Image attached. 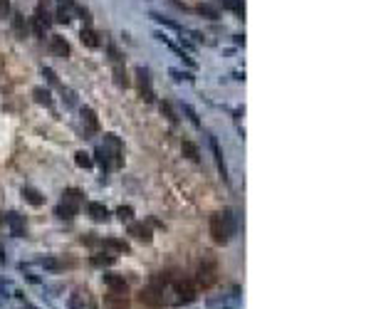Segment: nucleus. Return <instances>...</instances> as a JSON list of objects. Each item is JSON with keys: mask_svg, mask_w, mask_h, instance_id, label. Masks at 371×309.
I'll use <instances>...</instances> for the list:
<instances>
[{"mask_svg": "<svg viewBox=\"0 0 371 309\" xmlns=\"http://www.w3.org/2000/svg\"><path fill=\"white\" fill-rule=\"evenodd\" d=\"M42 267H47V269H62L64 262H60V260H55V257H47V260H42Z\"/></svg>", "mask_w": 371, "mask_h": 309, "instance_id": "nucleus-32", "label": "nucleus"}, {"mask_svg": "<svg viewBox=\"0 0 371 309\" xmlns=\"http://www.w3.org/2000/svg\"><path fill=\"white\" fill-rule=\"evenodd\" d=\"M109 55H111V62H114V64H122V52L114 45H109Z\"/></svg>", "mask_w": 371, "mask_h": 309, "instance_id": "nucleus-34", "label": "nucleus"}, {"mask_svg": "<svg viewBox=\"0 0 371 309\" xmlns=\"http://www.w3.org/2000/svg\"><path fill=\"white\" fill-rule=\"evenodd\" d=\"M218 3H220L223 8L233 10L235 15H245V5H243V0H218Z\"/></svg>", "mask_w": 371, "mask_h": 309, "instance_id": "nucleus-21", "label": "nucleus"}, {"mask_svg": "<svg viewBox=\"0 0 371 309\" xmlns=\"http://www.w3.org/2000/svg\"><path fill=\"white\" fill-rule=\"evenodd\" d=\"M32 30H35V35H37V37H45V32H47V22H42L40 18L35 15V18H32Z\"/></svg>", "mask_w": 371, "mask_h": 309, "instance_id": "nucleus-27", "label": "nucleus"}, {"mask_svg": "<svg viewBox=\"0 0 371 309\" xmlns=\"http://www.w3.org/2000/svg\"><path fill=\"white\" fill-rule=\"evenodd\" d=\"M77 210H80V208H74V206H69V203H60V206L55 208V215L62 218V220H72L74 215H77Z\"/></svg>", "mask_w": 371, "mask_h": 309, "instance_id": "nucleus-18", "label": "nucleus"}, {"mask_svg": "<svg viewBox=\"0 0 371 309\" xmlns=\"http://www.w3.org/2000/svg\"><path fill=\"white\" fill-rule=\"evenodd\" d=\"M218 280V267H215V260L213 257H203L201 265H198V272H196V282L201 287H210L215 285Z\"/></svg>", "mask_w": 371, "mask_h": 309, "instance_id": "nucleus-2", "label": "nucleus"}, {"mask_svg": "<svg viewBox=\"0 0 371 309\" xmlns=\"http://www.w3.org/2000/svg\"><path fill=\"white\" fill-rule=\"evenodd\" d=\"M42 74H45V77H47V80H50V82H52V84H57V77H55V72H52V69H50V67H45V69H42Z\"/></svg>", "mask_w": 371, "mask_h": 309, "instance_id": "nucleus-40", "label": "nucleus"}, {"mask_svg": "<svg viewBox=\"0 0 371 309\" xmlns=\"http://www.w3.org/2000/svg\"><path fill=\"white\" fill-rule=\"evenodd\" d=\"M161 111L166 114V117H168L171 122H178V117H176V111L171 109V104H168V102H161Z\"/></svg>", "mask_w": 371, "mask_h": 309, "instance_id": "nucleus-33", "label": "nucleus"}, {"mask_svg": "<svg viewBox=\"0 0 371 309\" xmlns=\"http://www.w3.org/2000/svg\"><path fill=\"white\" fill-rule=\"evenodd\" d=\"M114 82L119 87H129V80H126V69L122 64H114Z\"/></svg>", "mask_w": 371, "mask_h": 309, "instance_id": "nucleus-23", "label": "nucleus"}, {"mask_svg": "<svg viewBox=\"0 0 371 309\" xmlns=\"http://www.w3.org/2000/svg\"><path fill=\"white\" fill-rule=\"evenodd\" d=\"M8 13H10V0H0V15L5 18Z\"/></svg>", "mask_w": 371, "mask_h": 309, "instance_id": "nucleus-38", "label": "nucleus"}, {"mask_svg": "<svg viewBox=\"0 0 371 309\" xmlns=\"http://www.w3.org/2000/svg\"><path fill=\"white\" fill-rule=\"evenodd\" d=\"M104 304H106L109 309H129V304H126V294H114V292H109V294H106Z\"/></svg>", "mask_w": 371, "mask_h": 309, "instance_id": "nucleus-14", "label": "nucleus"}, {"mask_svg": "<svg viewBox=\"0 0 371 309\" xmlns=\"http://www.w3.org/2000/svg\"><path fill=\"white\" fill-rule=\"evenodd\" d=\"M84 294H72L69 297V309H84Z\"/></svg>", "mask_w": 371, "mask_h": 309, "instance_id": "nucleus-28", "label": "nucleus"}, {"mask_svg": "<svg viewBox=\"0 0 371 309\" xmlns=\"http://www.w3.org/2000/svg\"><path fill=\"white\" fill-rule=\"evenodd\" d=\"M80 37H82V42L89 47V50H97L99 47V40H97V32L92 30V27H82V32H80Z\"/></svg>", "mask_w": 371, "mask_h": 309, "instance_id": "nucleus-17", "label": "nucleus"}, {"mask_svg": "<svg viewBox=\"0 0 371 309\" xmlns=\"http://www.w3.org/2000/svg\"><path fill=\"white\" fill-rule=\"evenodd\" d=\"M117 215H119L122 220H131V218H134V208H131V206H122V208L117 210Z\"/></svg>", "mask_w": 371, "mask_h": 309, "instance_id": "nucleus-31", "label": "nucleus"}, {"mask_svg": "<svg viewBox=\"0 0 371 309\" xmlns=\"http://www.w3.org/2000/svg\"><path fill=\"white\" fill-rule=\"evenodd\" d=\"M13 27H15V32H18L20 37L27 35V22L22 20V15H15V18H13Z\"/></svg>", "mask_w": 371, "mask_h": 309, "instance_id": "nucleus-25", "label": "nucleus"}, {"mask_svg": "<svg viewBox=\"0 0 371 309\" xmlns=\"http://www.w3.org/2000/svg\"><path fill=\"white\" fill-rule=\"evenodd\" d=\"M151 18L154 20H159V22H164L166 27H171V30H181V25L178 22H173V20H168V18H161V15H156V13H151Z\"/></svg>", "mask_w": 371, "mask_h": 309, "instance_id": "nucleus-30", "label": "nucleus"}, {"mask_svg": "<svg viewBox=\"0 0 371 309\" xmlns=\"http://www.w3.org/2000/svg\"><path fill=\"white\" fill-rule=\"evenodd\" d=\"M22 198L30 203V206H35V208H40L42 203H45V196L40 190H35V188H30V185H25L22 188Z\"/></svg>", "mask_w": 371, "mask_h": 309, "instance_id": "nucleus-12", "label": "nucleus"}, {"mask_svg": "<svg viewBox=\"0 0 371 309\" xmlns=\"http://www.w3.org/2000/svg\"><path fill=\"white\" fill-rule=\"evenodd\" d=\"M173 289H176V294H178V304H188V302H193V299L198 297V294H196V287H193L188 280L176 282Z\"/></svg>", "mask_w": 371, "mask_h": 309, "instance_id": "nucleus-5", "label": "nucleus"}, {"mask_svg": "<svg viewBox=\"0 0 371 309\" xmlns=\"http://www.w3.org/2000/svg\"><path fill=\"white\" fill-rule=\"evenodd\" d=\"M74 164H77L80 168H92V159H89V153L77 151V153H74Z\"/></svg>", "mask_w": 371, "mask_h": 309, "instance_id": "nucleus-24", "label": "nucleus"}, {"mask_svg": "<svg viewBox=\"0 0 371 309\" xmlns=\"http://www.w3.org/2000/svg\"><path fill=\"white\" fill-rule=\"evenodd\" d=\"M210 235H213V243L218 245H226L233 235H235V218H233V210H220L215 215H210Z\"/></svg>", "mask_w": 371, "mask_h": 309, "instance_id": "nucleus-1", "label": "nucleus"}, {"mask_svg": "<svg viewBox=\"0 0 371 309\" xmlns=\"http://www.w3.org/2000/svg\"><path fill=\"white\" fill-rule=\"evenodd\" d=\"M62 196H64L62 203H69V206H74V208H80V203H82V193H80L77 188H67Z\"/></svg>", "mask_w": 371, "mask_h": 309, "instance_id": "nucleus-19", "label": "nucleus"}, {"mask_svg": "<svg viewBox=\"0 0 371 309\" xmlns=\"http://www.w3.org/2000/svg\"><path fill=\"white\" fill-rule=\"evenodd\" d=\"M139 299H141L144 304H148V307H161V304L166 302V297H164V285H161L159 280H154L146 289H141Z\"/></svg>", "mask_w": 371, "mask_h": 309, "instance_id": "nucleus-3", "label": "nucleus"}, {"mask_svg": "<svg viewBox=\"0 0 371 309\" xmlns=\"http://www.w3.org/2000/svg\"><path fill=\"white\" fill-rule=\"evenodd\" d=\"M57 3H60V8H64V10H74V5H77L74 0H57Z\"/></svg>", "mask_w": 371, "mask_h": 309, "instance_id": "nucleus-39", "label": "nucleus"}, {"mask_svg": "<svg viewBox=\"0 0 371 309\" xmlns=\"http://www.w3.org/2000/svg\"><path fill=\"white\" fill-rule=\"evenodd\" d=\"M208 144H210V151H213V156H215V164H218V171L223 176V181H230L228 178V166H226V159H223V151H220V144L215 136H208Z\"/></svg>", "mask_w": 371, "mask_h": 309, "instance_id": "nucleus-6", "label": "nucleus"}, {"mask_svg": "<svg viewBox=\"0 0 371 309\" xmlns=\"http://www.w3.org/2000/svg\"><path fill=\"white\" fill-rule=\"evenodd\" d=\"M102 245H104L106 250H114V252H129V250H131L129 243H124V240H119V238H106V240H102Z\"/></svg>", "mask_w": 371, "mask_h": 309, "instance_id": "nucleus-16", "label": "nucleus"}, {"mask_svg": "<svg viewBox=\"0 0 371 309\" xmlns=\"http://www.w3.org/2000/svg\"><path fill=\"white\" fill-rule=\"evenodd\" d=\"M82 122L92 129V131H99V119H97V114L92 106H82Z\"/></svg>", "mask_w": 371, "mask_h": 309, "instance_id": "nucleus-15", "label": "nucleus"}, {"mask_svg": "<svg viewBox=\"0 0 371 309\" xmlns=\"http://www.w3.org/2000/svg\"><path fill=\"white\" fill-rule=\"evenodd\" d=\"M136 77H139V89H141V97L146 102H154V87H151V77H148V69L139 67L136 69Z\"/></svg>", "mask_w": 371, "mask_h": 309, "instance_id": "nucleus-4", "label": "nucleus"}, {"mask_svg": "<svg viewBox=\"0 0 371 309\" xmlns=\"http://www.w3.org/2000/svg\"><path fill=\"white\" fill-rule=\"evenodd\" d=\"M181 148H183V156H186V159H191V161H201V151H198V146H196L193 141H183V144H181Z\"/></svg>", "mask_w": 371, "mask_h": 309, "instance_id": "nucleus-20", "label": "nucleus"}, {"mask_svg": "<svg viewBox=\"0 0 371 309\" xmlns=\"http://www.w3.org/2000/svg\"><path fill=\"white\" fill-rule=\"evenodd\" d=\"M129 235H134L136 240H141V243H151V227L148 225H144V223H131L129 225Z\"/></svg>", "mask_w": 371, "mask_h": 309, "instance_id": "nucleus-8", "label": "nucleus"}, {"mask_svg": "<svg viewBox=\"0 0 371 309\" xmlns=\"http://www.w3.org/2000/svg\"><path fill=\"white\" fill-rule=\"evenodd\" d=\"M114 262H117V257H114V255H104V257H102V255H94V257H92V265H97V267L114 265Z\"/></svg>", "mask_w": 371, "mask_h": 309, "instance_id": "nucleus-26", "label": "nucleus"}, {"mask_svg": "<svg viewBox=\"0 0 371 309\" xmlns=\"http://www.w3.org/2000/svg\"><path fill=\"white\" fill-rule=\"evenodd\" d=\"M5 223L10 225V230H13L15 238H22V235H25V220H22V215H18V213H5Z\"/></svg>", "mask_w": 371, "mask_h": 309, "instance_id": "nucleus-9", "label": "nucleus"}, {"mask_svg": "<svg viewBox=\"0 0 371 309\" xmlns=\"http://www.w3.org/2000/svg\"><path fill=\"white\" fill-rule=\"evenodd\" d=\"M183 111L188 114V119H191V122H193L196 126H201V119H198V114H196V109H193L191 104H183Z\"/></svg>", "mask_w": 371, "mask_h": 309, "instance_id": "nucleus-29", "label": "nucleus"}, {"mask_svg": "<svg viewBox=\"0 0 371 309\" xmlns=\"http://www.w3.org/2000/svg\"><path fill=\"white\" fill-rule=\"evenodd\" d=\"M198 10H201V13H203V15H208V18H213V20H218V13H215V10H213V8H208V5H201V8H198Z\"/></svg>", "mask_w": 371, "mask_h": 309, "instance_id": "nucleus-37", "label": "nucleus"}, {"mask_svg": "<svg viewBox=\"0 0 371 309\" xmlns=\"http://www.w3.org/2000/svg\"><path fill=\"white\" fill-rule=\"evenodd\" d=\"M87 213H89V218H92V220H97V223H106V220H109V210H106V206H104V203L92 201V203L87 206Z\"/></svg>", "mask_w": 371, "mask_h": 309, "instance_id": "nucleus-10", "label": "nucleus"}, {"mask_svg": "<svg viewBox=\"0 0 371 309\" xmlns=\"http://www.w3.org/2000/svg\"><path fill=\"white\" fill-rule=\"evenodd\" d=\"M72 18H69V10H64V8H60L57 10V22H69Z\"/></svg>", "mask_w": 371, "mask_h": 309, "instance_id": "nucleus-36", "label": "nucleus"}, {"mask_svg": "<svg viewBox=\"0 0 371 309\" xmlns=\"http://www.w3.org/2000/svg\"><path fill=\"white\" fill-rule=\"evenodd\" d=\"M50 52L57 55V57H69V42L60 35H52L50 37Z\"/></svg>", "mask_w": 371, "mask_h": 309, "instance_id": "nucleus-7", "label": "nucleus"}, {"mask_svg": "<svg viewBox=\"0 0 371 309\" xmlns=\"http://www.w3.org/2000/svg\"><path fill=\"white\" fill-rule=\"evenodd\" d=\"M154 37H156V40H159V42H164V45H166V47H171V50H173V52H176V55H178V57H181V60H186V62H188V64H193V60H191V57H188V55H186V52H181V47H178V45H176V42H173V40H168V37H166V35H164V32H156V35H154Z\"/></svg>", "mask_w": 371, "mask_h": 309, "instance_id": "nucleus-13", "label": "nucleus"}, {"mask_svg": "<svg viewBox=\"0 0 371 309\" xmlns=\"http://www.w3.org/2000/svg\"><path fill=\"white\" fill-rule=\"evenodd\" d=\"M104 285L109 287V292H114V294H126V282L119 275H104Z\"/></svg>", "mask_w": 371, "mask_h": 309, "instance_id": "nucleus-11", "label": "nucleus"}, {"mask_svg": "<svg viewBox=\"0 0 371 309\" xmlns=\"http://www.w3.org/2000/svg\"><path fill=\"white\" fill-rule=\"evenodd\" d=\"M32 94H35V102H40V104H45V106H52V97H50V92H47V89L35 87V89H32Z\"/></svg>", "mask_w": 371, "mask_h": 309, "instance_id": "nucleus-22", "label": "nucleus"}, {"mask_svg": "<svg viewBox=\"0 0 371 309\" xmlns=\"http://www.w3.org/2000/svg\"><path fill=\"white\" fill-rule=\"evenodd\" d=\"M171 77H176L178 82H181V80H186V82H191V80H193V77H191L188 72H178V69H171Z\"/></svg>", "mask_w": 371, "mask_h": 309, "instance_id": "nucleus-35", "label": "nucleus"}]
</instances>
